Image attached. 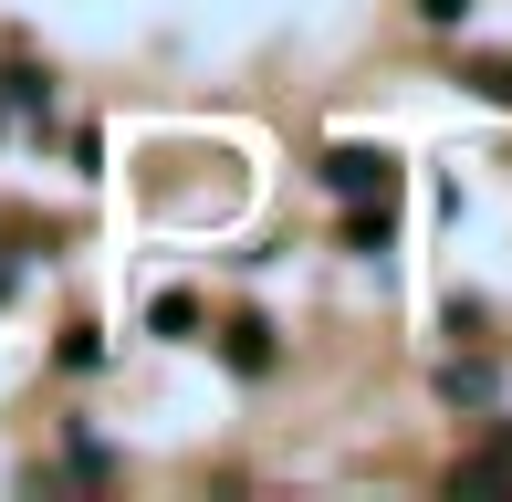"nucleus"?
Masks as SVG:
<instances>
[{"label":"nucleus","instance_id":"3","mask_svg":"<svg viewBox=\"0 0 512 502\" xmlns=\"http://www.w3.org/2000/svg\"><path fill=\"white\" fill-rule=\"evenodd\" d=\"M230 367L262 377V367H272V325H230Z\"/></svg>","mask_w":512,"mask_h":502},{"label":"nucleus","instance_id":"2","mask_svg":"<svg viewBox=\"0 0 512 502\" xmlns=\"http://www.w3.org/2000/svg\"><path fill=\"white\" fill-rule=\"evenodd\" d=\"M439 398H450V408H492L502 377H492V367H439Z\"/></svg>","mask_w":512,"mask_h":502},{"label":"nucleus","instance_id":"1","mask_svg":"<svg viewBox=\"0 0 512 502\" xmlns=\"http://www.w3.org/2000/svg\"><path fill=\"white\" fill-rule=\"evenodd\" d=\"M324 189L335 199H387L398 189V157L387 147H324Z\"/></svg>","mask_w":512,"mask_h":502},{"label":"nucleus","instance_id":"5","mask_svg":"<svg viewBox=\"0 0 512 502\" xmlns=\"http://www.w3.org/2000/svg\"><path fill=\"white\" fill-rule=\"evenodd\" d=\"M0 95H11V105H21V116H32V105H42V95H53V74H32V63H11V74H0Z\"/></svg>","mask_w":512,"mask_h":502},{"label":"nucleus","instance_id":"4","mask_svg":"<svg viewBox=\"0 0 512 502\" xmlns=\"http://www.w3.org/2000/svg\"><path fill=\"white\" fill-rule=\"evenodd\" d=\"M147 325H157V335H189V325H199V293H157Z\"/></svg>","mask_w":512,"mask_h":502},{"label":"nucleus","instance_id":"7","mask_svg":"<svg viewBox=\"0 0 512 502\" xmlns=\"http://www.w3.org/2000/svg\"><path fill=\"white\" fill-rule=\"evenodd\" d=\"M345 241H356V251H387V199H377V210H356V220H345Z\"/></svg>","mask_w":512,"mask_h":502},{"label":"nucleus","instance_id":"9","mask_svg":"<svg viewBox=\"0 0 512 502\" xmlns=\"http://www.w3.org/2000/svg\"><path fill=\"white\" fill-rule=\"evenodd\" d=\"M460 11H471V0H418V21H429V32H450Z\"/></svg>","mask_w":512,"mask_h":502},{"label":"nucleus","instance_id":"8","mask_svg":"<svg viewBox=\"0 0 512 502\" xmlns=\"http://www.w3.org/2000/svg\"><path fill=\"white\" fill-rule=\"evenodd\" d=\"M460 84H481V95H492V105H512V63H471V74H460Z\"/></svg>","mask_w":512,"mask_h":502},{"label":"nucleus","instance_id":"6","mask_svg":"<svg viewBox=\"0 0 512 502\" xmlns=\"http://www.w3.org/2000/svg\"><path fill=\"white\" fill-rule=\"evenodd\" d=\"M460 482H512V429H502L492 450H481V461H460Z\"/></svg>","mask_w":512,"mask_h":502}]
</instances>
